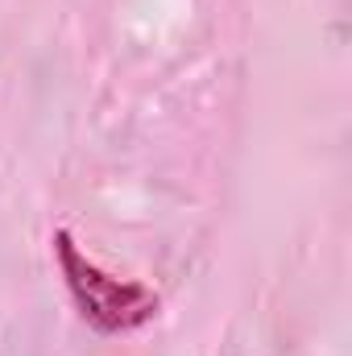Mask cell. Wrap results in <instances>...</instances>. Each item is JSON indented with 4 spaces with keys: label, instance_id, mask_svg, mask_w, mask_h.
Here are the masks:
<instances>
[{
    "label": "cell",
    "instance_id": "obj_1",
    "mask_svg": "<svg viewBox=\"0 0 352 356\" xmlns=\"http://www.w3.org/2000/svg\"><path fill=\"white\" fill-rule=\"evenodd\" d=\"M50 245H54V266L63 273V286H67L79 319L91 332H99V336H129V332H137V327L158 319L162 298H158L154 286H145L137 277H116L104 266H95L67 228H54Z\"/></svg>",
    "mask_w": 352,
    "mask_h": 356
}]
</instances>
